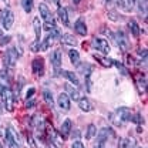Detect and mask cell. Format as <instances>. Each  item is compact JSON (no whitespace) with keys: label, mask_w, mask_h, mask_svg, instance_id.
Wrapping results in <instances>:
<instances>
[{"label":"cell","mask_w":148,"mask_h":148,"mask_svg":"<svg viewBox=\"0 0 148 148\" xmlns=\"http://www.w3.org/2000/svg\"><path fill=\"white\" fill-rule=\"evenodd\" d=\"M106 1H108V3H110V1H111V0H106Z\"/></svg>","instance_id":"bcb514c9"},{"label":"cell","mask_w":148,"mask_h":148,"mask_svg":"<svg viewBox=\"0 0 148 148\" xmlns=\"http://www.w3.org/2000/svg\"><path fill=\"white\" fill-rule=\"evenodd\" d=\"M74 30H75V33L80 34V36H86V34H87V26H86V23H84L83 18H78V20L74 23Z\"/></svg>","instance_id":"4fadbf2b"},{"label":"cell","mask_w":148,"mask_h":148,"mask_svg":"<svg viewBox=\"0 0 148 148\" xmlns=\"http://www.w3.org/2000/svg\"><path fill=\"white\" fill-rule=\"evenodd\" d=\"M60 75H63V77H66L71 84H74V87H78L80 86V81H78V78H77V75L73 73V71H67V70H61V71H58Z\"/></svg>","instance_id":"7c38bea8"},{"label":"cell","mask_w":148,"mask_h":148,"mask_svg":"<svg viewBox=\"0 0 148 148\" xmlns=\"http://www.w3.org/2000/svg\"><path fill=\"white\" fill-rule=\"evenodd\" d=\"M34 106H36L34 98H29V100H27V103H26V108H33Z\"/></svg>","instance_id":"74e56055"},{"label":"cell","mask_w":148,"mask_h":148,"mask_svg":"<svg viewBox=\"0 0 148 148\" xmlns=\"http://www.w3.org/2000/svg\"><path fill=\"white\" fill-rule=\"evenodd\" d=\"M0 97H1V103L3 107L7 111L14 110V104H16V97L10 88H0Z\"/></svg>","instance_id":"7a4b0ae2"},{"label":"cell","mask_w":148,"mask_h":148,"mask_svg":"<svg viewBox=\"0 0 148 148\" xmlns=\"http://www.w3.org/2000/svg\"><path fill=\"white\" fill-rule=\"evenodd\" d=\"M108 16H110V18H111V20H114V21L121 20V16H120L117 12H108Z\"/></svg>","instance_id":"8d00e7d4"},{"label":"cell","mask_w":148,"mask_h":148,"mask_svg":"<svg viewBox=\"0 0 148 148\" xmlns=\"http://www.w3.org/2000/svg\"><path fill=\"white\" fill-rule=\"evenodd\" d=\"M140 148H141V147H140Z\"/></svg>","instance_id":"681fc988"},{"label":"cell","mask_w":148,"mask_h":148,"mask_svg":"<svg viewBox=\"0 0 148 148\" xmlns=\"http://www.w3.org/2000/svg\"><path fill=\"white\" fill-rule=\"evenodd\" d=\"M95 135H97V141H100V143H106L108 138L114 137V131H112L110 127H104V128L100 130Z\"/></svg>","instance_id":"ba28073f"},{"label":"cell","mask_w":148,"mask_h":148,"mask_svg":"<svg viewBox=\"0 0 148 148\" xmlns=\"http://www.w3.org/2000/svg\"><path fill=\"white\" fill-rule=\"evenodd\" d=\"M0 88H10V78L6 70H0Z\"/></svg>","instance_id":"2e32d148"},{"label":"cell","mask_w":148,"mask_h":148,"mask_svg":"<svg viewBox=\"0 0 148 148\" xmlns=\"http://www.w3.org/2000/svg\"><path fill=\"white\" fill-rule=\"evenodd\" d=\"M0 21H1V24H3V27L6 30L12 29V26L14 23V14H13V12L10 9H3L1 13H0Z\"/></svg>","instance_id":"277c9868"},{"label":"cell","mask_w":148,"mask_h":148,"mask_svg":"<svg viewBox=\"0 0 148 148\" xmlns=\"http://www.w3.org/2000/svg\"><path fill=\"white\" fill-rule=\"evenodd\" d=\"M54 43V38H51L50 36H47L46 40H41L40 41V51H46L47 49H50Z\"/></svg>","instance_id":"ffe728a7"},{"label":"cell","mask_w":148,"mask_h":148,"mask_svg":"<svg viewBox=\"0 0 148 148\" xmlns=\"http://www.w3.org/2000/svg\"><path fill=\"white\" fill-rule=\"evenodd\" d=\"M38 12H40V17L43 18L44 21H51V20H54L53 16H51V12H50L49 7H47V4L40 3V6H38Z\"/></svg>","instance_id":"8fae6325"},{"label":"cell","mask_w":148,"mask_h":148,"mask_svg":"<svg viewBox=\"0 0 148 148\" xmlns=\"http://www.w3.org/2000/svg\"><path fill=\"white\" fill-rule=\"evenodd\" d=\"M132 121H135V123H138V124L144 123V120L141 118V115H140V114H137V115H135V120H132Z\"/></svg>","instance_id":"60d3db41"},{"label":"cell","mask_w":148,"mask_h":148,"mask_svg":"<svg viewBox=\"0 0 148 148\" xmlns=\"http://www.w3.org/2000/svg\"><path fill=\"white\" fill-rule=\"evenodd\" d=\"M118 148H135L134 138H121L118 143Z\"/></svg>","instance_id":"e0dca14e"},{"label":"cell","mask_w":148,"mask_h":148,"mask_svg":"<svg viewBox=\"0 0 148 148\" xmlns=\"http://www.w3.org/2000/svg\"><path fill=\"white\" fill-rule=\"evenodd\" d=\"M43 98H44V101H46V103H47L50 107H53L54 101H53V94H51V91L44 90V91H43Z\"/></svg>","instance_id":"f1b7e54d"},{"label":"cell","mask_w":148,"mask_h":148,"mask_svg":"<svg viewBox=\"0 0 148 148\" xmlns=\"http://www.w3.org/2000/svg\"><path fill=\"white\" fill-rule=\"evenodd\" d=\"M71 148H84V145H83V143H80V141H74Z\"/></svg>","instance_id":"ab89813d"},{"label":"cell","mask_w":148,"mask_h":148,"mask_svg":"<svg viewBox=\"0 0 148 148\" xmlns=\"http://www.w3.org/2000/svg\"><path fill=\"white\" fill-rule=\"evenodd\" d=\"M10 40H12V36H3L1 37V40H0V46L3 47V46L9 44V43H10Z\"/></svg>","instance_id":"d590c367"},{"label":"cell","mask_w":148,"mask_h":148,"mask_svg":"<svg viewBox=\"0 0 148 148\" xmlns=\"http://www.w3.org/2000/svg\"><path fill=\"white\" fill-rule=\"evenodd\" d=\"M91 46L94 49H97L98 51H101L103 54H108L110 53V44L106 38H101V37H94L91 41Z\"/></svg>","instance_id":"5b68a950"},{"label":"cell","mask_w":148,"mask_h":148,"mask_svg":"<svg viewBox=\"0 0 148 148\" xmlns=\"http://www.w3.org/2000/svg\"><path fill=\"white\" fill-rule=\"evenodd\" d=\"M95 134H97V128H95V125H94V124H90V125L87 127L86 138H87V140H90V138H92V137H94Z\"/></svg>","instance_id":"1f68e13d"},{"label":"cell","mask_w":148,"mask_h":148,"mask_svg":"<svg viewBox=\"0 0 148 148\" xmlns=\"http://www.w3.org/2000/svg\"><path fill=\"white\" fill-rule=\"evenodd\" d=\"M34 92H36V88H33V87H32V88H30L29 91L26 92V98H27V100H29V98H33Z\"/></svg>","instance_id":"f35d334b"},{"label":"cell","mask_w":148,"mask_h":148,"mask_svg":"<svg viewBox=\"0 0 148 148\" xmlns=\"http://www.w3.org/2000/svg\"><path fill=\"white\" fill-rule=\"evenodd\" d=\"M131 120H132V114H131L130 108H127V107H121V108L115 110L111 114V121L115 125H123L124 123L131 121Z\"/></svg>","instance_id":"6da1fadb"},{"label":"cell","mask_w":148,"mask_h":148,"mask_svg":"<svg viewBox=\"0 0 148 148\" xmlns=\"http://www.w3.org/2000/svg\"><path fill=\"white\" fill-rule=\"evenodd\" d=\"M49 148H51V147H49Z\"/></svg>","instance_id":"c3c4849f"},{"label":"cell","mask_w":148,"mask_h":148,"mask_svg":"<svg viewBox=\"0 0 148 148\" xmlns=\"http://www.w3.org/2000/svg\"><path fill=\"white\" fill-rule=\"evenodd\" d=\"M147 1L148 0H138V9L144 14H147Z\"/></svg>","instance_id":"d6a6232c"},{"label":"cell","mask_w":148,"mask_h":148,"mask_svg":"<svg viewBox=\"0 0 148 148\" xmlns=\"http://www.w3.org/2000/svg\"><path fill=\"white\" fill-rule=\"evenodd\" d=\"M57 104H58V107L63 111H69L70 110V97H69L67 94L61 92V94L57 97Z\"/></svg>","instance_id":"30bf717a"},{"label":"cell","mask_w":148,"mask_h":148,"mask_svg":"<svg viewBox=\"0 0 148 148\" xmlns=\"http://www.w3.org/2000/svg\"><path fill=\"white\" fill-rule=\"evenodd\" d=\"M1 34H3V32H1V29H0V37H1Z\"/></svg>","instance_id":"ee69618b"},{"label":"cell","mask_w":148,"mask_h":148,"mask_svg":"<svg viewBox=\"0 0 148 148\" xmlns=\"http://www.w3.org/2000/svg\"><path fill=\"white\" fill-rule=\"evenodd\" d=\"M0 115H1V108H0Z\"/></svg>","instance_id":"7dc6e473"},{"label":"cell","mask_w":148,"mask_h":148,"mask_svg":"<svg viewBox=\"0 0 148 148\" xmlns=\"http://www.w3.org/2000/svg\"><path fill=\"white\" fill-rule=\"evenodd\" d=\"M78 70L84 74V77H90L92 69L91 66H88V64H78Z\"/></svg>","instance_id":"4dcf8cb0"},{"label":"cell","mask_w":148,"mask_h":148,"mask_svg":"<svg viewBox=\"0 0 148 148\" xmlns=\"http://www.w3.org/2000/svg\"><path fill=\"white\" fill-rule=\"evenodd\" d=\"M135 0H118V4H121V7H124L127 12H131L134 7Z\"/></svg>","instance_id":"4316f807"},{"label":"cell","mask_w":148,"mask_h":148,"mask_svg":"<svg viewBox=\"0 0 148 148\" xmlns=\"http://www.w3.org/2000/svg\"><path fill=\"white\" fill-rule=\"evenodd\" d=\"M66 90L69 91V94H70V97L73 98V100H80V97H81V94H80V91H78V88L77 87H71V86H66Z\"/></svg>","instance_id":"44dd1931"},{"label":"cell","mask_w":148,"mask_h":148,"mask_svg":"<svg viewBox=\"0 0 148 148\" xmlns=\"http://www.w3.org/2000/svg\"><path fill=\"white\" fill-rule=\"evenodd\" d=\"M69 56H70V60H71V63H73L74 66H78V64H80V54H78L77 50L71 49V50L69 51Z\"/></svg>","instance_id":"484cf974"},{"label":"cell","mask_w":148,"mask_h":148,"mask_svg":"<svg viewBox=\"0 0 148 148\" xmlns=\"http://www.w3.org/2000/svg\"><path fill=\"white\" fill-rule=\"evenodd\" d=\"M137 87H138V90H140L141 94L145 92V88H147V80H145V77H143V75L137 77Z\"/></svg>","instance_id":"d4e9b609"},{"label":"cell","mask_w":148,"mask_h":148,"mask_svg":"<svg viewBox=\"0 0 148 148\" xmlns=\"http://www.w3.org/2000/svg\"><path fill=\"white\" fill-rule=\"evenodd\" d=\"M43 27H44L46 30H49V32H50V30H53V29L56 27V21L54 20H51V21H44Z\"/></svg>","instance_id":"836d02e7"},{"label":"cell","mask_w":148,"mask_h":148,"mask_svg":"<svg viewBox=\"0 0 148 148\" xmlns=\"http://www.w3.org/2000/svg\"><path fill=\"white\" fill-rule=\"evenodd\" d=\"M4 141H6V145L9 148H20V144H18L17 138L14 137V131L12 127L6 130L4 132Z\"/></svg>","instance_id":"8992f818"},{"label":"cell","mask_w":148,"mask_h":148,"mask_svg":"<svg viewBox=\"0 0 148 148\" xmlns=\"http://www.w3.org/2000/svg\"><path fill=\"white\" fill-rule=\"evenodd\" d=\"M60 38H61V43L66 46H75L77 44V40L71 34H63V36H60Z\"/></svg>","instance_id":"d6986e66"},{"label":"cell","mask_w":148,"mask_h":148,"mask_svg":"<svg viewBox=\"0 0 148 148\" xmlns=\"http://www.w3.org/2000/svg\"><path fill=\"white\" fill-rule=\"evenodd\" d=\"M33 27H34V33H36V40H40V37H41V29H43V26H41V23H40V18H38V17H34V20H33Z\"/></svg>","instance_id":"603a6c76"},{"label":"cell","mask_w":148,"mask_h":148,"mask_svg":"<svg viewBox=\"0 0 148 148\" xmlns=\"http://www.w3.org/2000/svg\"><path fill=\"white\" fill-rule=\"evenodd\" d=\"M32 70L36 75H43L44 73V60L43 58H34L33 63H32Z\"/></svg>","instance_id":"9c48e42d"},{"label":"cell","mask_w":148,"mask_h":148,"mask_svg":"<svg viewBox=\"0 0 148 148\" xmlns=\"http://www.w3.org/2000/svg\"><path fill=\"white\" fill-rule=\"evenodd\" d=\"M18 58V53L16 51V49H9L6 53H4V57H3V64L6 69H14L16 63H17Z\"/></svg>","instance_id":"3957f363"},{"label":"cell","mask_w":148,"mask_h":148,"mask_svg":"<svg viewBox=\"0 0 148 148\" xmlns=\"http://www.w3.org/2000/svg\"><path fill=\"white\" fill-rule=\"evenodd\" d=\"M78 107H80V108H81L83 111H86V112L91 111V104H90V101H88L86 97L78 100Z\"/></svg>","instance_id":"cb8c5ba5"},{"label":"cell","mask_w":148,"mask_h":148,"mask_svg":"<svg viewBox=\"0 0 148 148\" xmlns=\"http://www.w3.org/2000/svg\"><path fill=\"white\" fill-rule=\"evenodd\" d=\"M71 127H73V123L71 120H66L63 124H61V128H60V134L63 138H67L70 135V131H71Z\"/></svg>","instance_id":"9a60e30c"},{"label":"cell","mask_w":148,"mask_h":148,"mask_svg":"<svg viewBox=\"0 0 148 148\" xmlns=\"http://www.w3.org/2000/svg\"><path fill=\"white\" fill-rule=\"evenodd\" d=\"M94 148H104V143H100V141H98V143H97V145H95Z\"/></svg>","instance_id":"b9f144b4"},{"label":"cell","mask_w":148,"mask_h":148,"mask_svg":"<svg viewBox=\"0 0 148 148\" xmlns=\"http://www.w3.org/2000/svg\"><path fill=\"white\" fill-rule=\"evenodd\" d=\"M112 38H114L115 44H117L121 50H125V49L128 47V40H127V36H125L123 32H117V33L112 36Z\"/></svg>","instance_id":"52a82bcc"},{"label":"cell","mask_w":148,"mask_h":148,"mask_svg":"<svg viewBox=\"0 0 148 148\" xmlns=\"http://www.w3.org/2000/svg\"><path fill=\"white\" fill-rule=\"evenodd\" d=\"M0 148H3V145H1V143H0Z\"/></svg>","instance_id":"f6af8a7d"},{"label":"cell","mask_w":148,"mask_h":148,"mask_svg":"<svg viewBox=\"0 0 148 148\" xmlns=\"http://www.w3.org/2000/svg\"><path fill=\"white\" fill-rule=\"evenodd\" d=\"M40 41H41V40H36L34 43H32V44H30V49H32V51H34V53L40 51Z\"/></svg>","instance_id":"e575fe53"},{"label":"cell","mask_w":148,"mask_h":148,"mask_svg":"<svg viewBox=\"0 0 148 148\" xmlns=\"http://www.w3.org/2000/svg\"><path fill=\"white\" fill-rule=\"evenodd\" d=\"M74 3H75V4H77V3H80V1H81V0H73Z\"/></svg>","instance_id":"7bdbcfd3"},{"label":"cell","mask_w":148,"mask_h":148,"mask_svg":"<svg viewBox=\"0 0 148 148\" xmlns=\"http://www.w3.org/2000/svg\"><path fill=\"white\" fill-rule=\"evenodd\" d=\"M94 58H95V60H98V61H101V64H103L104 67H111V66H112V60L107 58V57H101V56L94 54Z\"/></svg>","instance_id":"f546056e"},{"label":"cell","mask_w":148,"mask_h":148,"mask_svg":"<svg viewBox=\"0 0 148 148\" xmlns=\"http://www.w3.org/2000/svg\"><path fill=\"white\" fill-rule=\"evenodd\" d=\"M58 17H60V21L64 24V26H69V16H67V10H66V7H58Z\"/></svg>","instance_id":"ac0fdd59"},{"label":"cell","mask_w":148,"mask_h":148,"mask_svg":"<svg viewBox=\"0 0 148 148\" xmlns=\"http://www.w3.org/2000/svg\"><path fill=\"white\" fill-rule=\"evenodd\" d=\"M21 6L24 9L26 13H30L33 10V6H34V0H21Z\"/></svg>","instance_id":"83f0119b"},{"label":"cell","mask_w":148,"mask_h":148,"mask_svg":"<svg viewBox=\"0 0 148 148\" xmlns=\"http://www.w3.org/2000/svg\"><path fill=\"white\" fill-rule=\"evenodd\" d=\"M50 61H51V66L57 70V69L61 66V61H63V58H61V51H60V50L53 51L51 56H50Z\"/></svg>","instance_id":"5bb4252c"},{"label":"cell","mask_w":148,"mask_h":148,"mask_svg":"<svg viewBox=\"0 0 148 148\" xmlns=\"http://www.w3.org/2000/svg\"><path fill=\"white\" fill-rule=\"evenodd\" d=\"M128 27H130L131 34H132L134 37L140 36V26L137 24V21H135V20H130V21H128Z\"/></svg>","instance_id":"7402d4cb"}]
</instances>
